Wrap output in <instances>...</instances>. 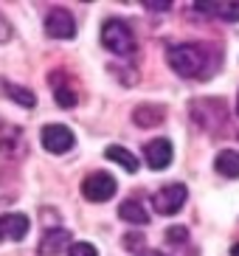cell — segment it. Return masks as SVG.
<instances>
[{"label": "cell", "instance_id": "6da1fadb", "mask_svg": "<svg viewBox=\"0 0 239 256\" xmlns=\"http://www.w3.org/2000/svg\"><path fill=\"white\" fill-rule=\"evenodd\" d=\"M166 62L183 79H208L214 74V54L202 42H178L166 48Z\"/></svg>", "mask_w": 239, "mask_h": 256}, {"label": "cell", "instance_id": "7a4b0ae2", "mask_svg": "<svg viewBox=\"0 0 239 256\" xmlns=\"http://www.w3.org/2000/svg\"><path fill=\"white\" fill-rule=\"evenodd\" d=\"M102 42H104L107 51H112L116 56H130L135 54V34L124 20H107L102 26Z\"/></svg>", "mask_w": 239, "mask_h": 256}, {"label": "cell", "instance_id": "3957f363", "mask_svg": "<svg viewBox=\"0 0 239 256\" xmlns=\"http://www.w3.org/2000/svg\"><path fill=\"white\" fill-rule=\"evenodd\" d=\"M186 200H188V188L183 183H166L164 188H158L152 194V208L164 217H172L186 206Z\"/></svg>", "mask_w": 239, "mask_h": 256}, {"label": "cell", "instance_id": "277c9868", "mask_svg": "<svg viewBox=\"0 0 239 256\" xmlns=\"http://www.w3.org/2000/svg\"><path fill=\"white\" fill-rule=\"evenodd\" d=\"M116 192H118V183L107 172H93L82 180V194L90 203H104V200L116 197Z\"/></svg>", "mask_w": 239, "mask_h": 256}, {"label": "cell", "instance_id": "5b68a950", "mask_svg": "<svg viewBox=\"0 0 239 256\" xmlns=\"http://www.w3.org/2000/svg\"><path fill=\"white\" fill-rule=\"evenodd\" d=\"M40 141H42V146L51 155H65V152H70L76 146L74 130L65 127V124H45L42 132H40Z\"/></svg>", "mask_w": 239, "mask_h": 256}, {"label": "cell", "instance_id": "8992f818", "mask_svg": "<svg viewBox=\"0 0 239 256\" xmlns=\"http://www.w3.org/2000/svg\"><path fill=\"white\" fill-rule=\"evenodd\" d=\"M45 34L54 40H74L76 37V20L68 8H51L45 14Z\"/></svg>", "mask_w": 239, "mask_h": 256}, {"label": "cell", "instance_id": "52a82bcc", "mask_svg": "<svg viewBox=\"0 0 239 256\" xmlns=\"http://www.w3.org/2000/svg\"><path fill=\"white\" fill-rule=\"evenodd\" d=\"M172 144L166 141V138H155V141L144 144V160H146V166L150 169H155V172H164L166 166L172 164Z\"/></svg>", "mask_w": 239, "mask_h": 256}, {"label": "cell", "instance_id": "ba28073f", "mask_svg": "<svg viewBox=\"0 0 239 256\" xmlns=\"http://www.w3.org/2000/svg\"><path fill=\"white\" fill-rule=\"evenodd\" d=\"M26 152V138H22V127H14L8 121L0 118V155L6 158H17Z\"/></svg>", "mask_w": 239, "mask_h": 256}, {"label": "cell", "instance_id": "9c48e42d", "mask_svg": "<svg viewBox=\"0 0 239 256\" xmlns=\"http://www.w3.org/2000/svg\"><path fill=\"white\" fill-rule=\"evenodd\" d=\"M28 217L20 214V211H12V214H3L0 217V242H20L26 240V234H28Z\"/></svg>", "mask_w": 239, "mask_h": 256}, {"label": "cell", "instance_id": "30bf717a", "mask_svg": "<svg viewBox=\"0 0 239 256\" xmlns=\"http://www.w3.org/2000/svg\"><path fill=\"white\" fill-rule=\"evenodd\" d=\"M65 248H70V234L65 228H48L37 245V256H60Z\"/></svg>", "mask_w": 239, "mask_h": 256}, {"label": "cell", "instance_id": "8fae6325", "mask_svg": "<svg viewBox=\"0 0 239 256\" xmlns=\"http://www.w3.org/2000/svg\"><path fill=\"white\" fill-rule=\"evenodd\" d=\"M194 12L200 14H211L228 23H239V0H222V3H194Z\"/></svg>", "mask_w": 239, "mask_h": 256}, {"label": "cell", "instance_id": "7c38bea8", "mask_svg": "<svg viewBox=\"0 0 239 256\" xmlns=\"http://www.w3.org/2000/svg\"><path fill=\"white\" fill-rule=\"evenodd\" d=\"M0 96L12 98L14 104L28 107V110H31L34 104H37V96H34V90H28V88H22V84L8 82V79H0Z\"/></svg>", "mask_w": 239, "mask_h": 256}, {"label": "cell", "instance_id": "4fadbf2b", "mask_svg": "<svg viewBox=\"0 0 239 256\" xmlns=\"http://www.w3.org/2000/svg\"><path fill=\"white\" fill-rule=\"evenodd\" d=\"M166 118V110L160 104H138L132 110V121L138 127H158V124H164Z\"/></svg>", "mask_w": 239, "mask_h": 256}, {"label": "cell", "instance_id": "5bb4252c", "mask_svg": "<svg viewBox=\"0 0 239 256\" xmlns=\"http://www.w3.org/2000/svg\"><path fill=\"white\" fill-rule=\"evenodd\" d=\"M118 217L127 220V226H146L150 222V211L144 208L138 200H124L118 206Z\"/></svg>", "mask_w": 239, "mask_h": 256}, {"label": "cell", "instance_id": "9a60e30c", "mask_svg": "<svg viewBox=\"0 0 239 256\" xmlns=\"http://www.w3.org/2000/svg\"><path fill=\"white\" fill-rule=\"evenodd\" d=\"M214 169L222 178H239V152L236 150H222L214 158Z\"/></svg>", "mask_w": 239, "mask_h": 256}, {"label": "cell", "instance_id": "2e32d148", "mask_svg": "<svg viewBox=\"0 0 239 256\" xmlns=\"http://www.w3.org/2000/svg\"><path fill=\"white\" fill-rule=\"evenodd\" d=\"M104 155L112 160V164H118L121 169H127V172H138V158H135V155L127 150V146H118V144H112V146H107Z\"/></svg>", "mask_w": 239, "mask_h": 256}, {"label": "cell", "instance_id": "e0dca14e", "mask_svg": "<svg viewBox=\"0 0 239 256\" xmlns=\"http://www.w3.org/2000/svg\"><path fill=\"white\" fill-rule=\"evenodd\" d=\"M54 98H56V104H60V107H76L79 93H76L74 84L60 82V84H54Z\"/></svg>", "mask_w": 239, "mask_h": 256}, {"label": "cell", "instance_id": "ac0fdd59", "mask_svg": "<svg viewBox=\"0 0 239 256\" xmlns=\"http://www.w3.org/2000/svg\"><path fill=\"white\" fill-rule=\"evenodd\" d=\"M68 256H98V250H96V245H90V242H70Z\"/></svg>", "mask_w": 239, "mask_h": 256}, {"label": "cell", "instance_id": "d6986e66", "mask_svg": "<svg viewBox=\"0 0 239 256\" xmlns=\"http://www.w3.org/2000/svg\"><path fill=\"white\" fill-rule=\"evenodd\" d=\"M12 37H14V31H12V23H8L6 17H3V12H0V46H3V42H8Z\"/></svg>", "mask_w": 239, "mask_h": 256}, {"label": "cell", "instance_id": "ffe728a7", "mask_svg": "<svg viewBox=\"0 0 239 256\" xmlns=\"http://www.w3.org/2000/svg\"><path fill=\"white\" fill-rule=\"evenodd\" d=\"M188 236V231L183 226H174V228H169V231H166V240L169 242H183Z\"/></svg>", "mask_w": 239, "mask_h": 256}, {"label": "cell", "instance_id": "44dd1931", "mask_svg": "<svg viewBox=\"0 0 239 256\" xmlns=\"http://www.w3.org/2000/svg\"><path fill=\"white\" fill-rule=\"evenodd\" d=\"M146 8H155V12H166V8H172V3H146Z\"/></svg>", "mask_w": 239, "mask_h": 256}, {"label": "cell", "instance_id": "7402d4cb", "mask_svg": "<svg viewBox=\"0 0 239 256\" xmlns=\"http://www.w3.org/2000/svg\"><path fill=\"white\" fill-rule=\"evenodd\" d=\"M141 236H124V248H127V245H141Z\"/></svg>", "mask_w": 239, "mask_h": 256}, {"label": "cell", "instance_id": "603a6c76", "mask_svg": "<svg viewBox=\"0 0 239 256\" xmlns=\"http://www.w3.org/2000/svg\"><path fill=\"white\" fill-rule=\"evenodd\" d=\"M138 256H166V254H160V250H144V254H138Z\"/></svg>", "mask_w": 239, "mask_h": 256}, {"label": "cell", "instance_id": "cb8c5ba5", "mask_svg": "<svg viewBox=\"0 0 239 256\" xmlns=\"http://www.w3.org/2000/svg\"><path fill=\"white\" fill-rule=\"evenodd\" d=\"M231 256H239V242H236V245H231Z\"/></svg>", "mask_w": 239, "mask_h": 256}, {"label": "cell", "instance_id": "d4e9b609", "mask_svg": "<svg viewBox=\"0 0 239 256\" xmlns=\"http://www.w3.org/2000/svg\"><path fill=\"white\" fill-rule=\"evenodd\" d=\"M236 113H239V98H236Z\"/></svg>", "mask_w": 239, "mask_h": 256}]
</instances>
